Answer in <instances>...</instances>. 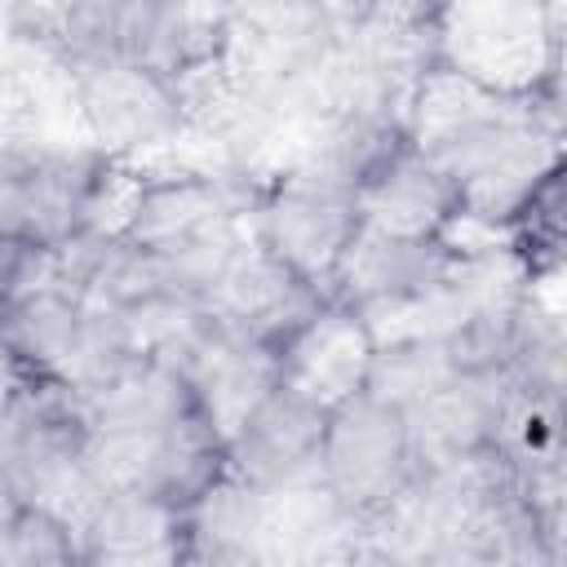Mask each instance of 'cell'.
<instances>
[{
  "mask_svg": "<svg viewBox=\"0 0 567 567\" xmlns=\"http://www.w3.org/2000/svg\"><path fill=\"white\" fill-rule=\"evenodd\" d=\"M359 221L408 239H456L461 195L447 168L403 128L350 173Z\"/></svg>",
  "mask_w": 567,
  "mask_h": 567,
  "instance_id": "7",
  "label": "cell"
},
{
  "mask_svg": "<svg viewBox=\"0 0 567 567\" xmlns=\"http://www.w3.org/2000/svg\"><path fill=\"white\" fill-rule=\"evenodd\" d=\"M80 523V549L84 567H146V563H190V527L186 509L142 492V487H102L84 505Z\"/></svg>",
  "mask_w": 567,
  "mask_h": 567,
  "instance_id": "13",
  "label": "cell"
},
{
  "mask_svg": "<svg viewBox=\"0 0 567 567\" xmlns=\"http://www.w3.org/2000/svg\"><path fill=\"white\" fill-rule=\"evenodd\" d=\"M439 62L492 93H563L558 0H439Z\"/></svg>",
  "mask_w": 567,
  "mask_h": 567,
  "instance_id": "4",
  "label": "cell"
},
{
  "mask_svg": "<svg viewBox=\"0 0 567 567\" xmlns=\"http://www.w3.org/2000/svg\"><path fill=\"white\" fill-rule=\"evenodd\" d=\"M425 465L408 412L381 390H359L328 408L315 461V487L350 532L390 518L421 483Z\"/></svg>",
  "mask_w": 567,
  "mask_h": 567,
  "instance_id": "2",
  "label": "cell"
},
{
  "mask_svg": "<svg viewBox=\"0 0 567 567\" xmlns=\"http://www.w3.org/2000/svg\"><path fill=\"white\" fill-rule=\"evenodd\" d=\"M354 230V190L337 168L310 159L279 168L270 177H252L248 239L266 248L279 266H288L301 284H310L319 297H328L332 270Z\"/></svg>",
  "mask_w": 567,
  "mask_h": 567,
  "instance_id": "5",
  "label": "cell"
},
{
  "mask_svg": "<svg viewBox=\"0 0 567 567\" xmlns=\"http://www.w3.org/2000/svg\"><path fill=\"white\" fill-rule=\"evenodd\" d=\"M182 377L195 394V408L221 430V439L239 425V416L279 381L275 346L226 332L208 323V332L195 341V350L182 359Z\"/></svg>",
  "mask_w": 567,
  "mask_h": 567,
  "instance_id": "14",
  "label": "cell"
},
{
  "mask_svg": "<svg viewBox=\"0 0 567 567\" xmlns=\"http://www.w3.org/2000/svg\"><path fill=\"white\" fill-rule=\"evenodd\" d=\"M377 350H381L377 323L363 310L323 297L275 341V363L284 385L332 408L372 385Z\"/></svg>",
  "mask_w": 567,
  "mask_h": 567,
  "instance_id": "9",
  "label": "cell"
},
{
  "mask_svg": "<svg viewBox=\"0 0 567 567\" xmlns=\"http://www.w3.org/2000/svg\"><path fill=\"white\" fill-rule=\"evenodd\" d=\"M461 239H408V235H385L359 221L354 239L346 244L328 297L363 310L377 328L425 301L439 279L452 266Z\"/></svg>",
  "mask_w": 567,
  "mask_h": 567,
  "instance_id": "10",
  "label": "cell"
},
{
  "mask_svg": "<svg viewBox=\"0 0 567 567\" xmlns=\"http://www.w3.org/2000/svg\"><path fill=\"white\" fill-rule=\"evenodd\" d=\"M315 301H323L310 284H301L288 266H279L248 235L226 252V261L199 288V306L208 323L226 332H244L257 341H279Z\"/></svg>",
  "mask_w": 567,
  "mask_h": 567,
  "instance_id": "12",
  "label": "cell"
},
{
  "mask_svg": "<svg viewBox=\"0 0 567 567\" xmlns=\"http://www.w3.org/2000/svg\"><path fill=\"white\" fill-rule=\"evenodd\" d=\"M66 75L89 142L124 164L142 151L177 142L190 128L195 115L190 84L151 62L124 53H93L71 62Z\"/></svg>",
  "mask_w": 567,
  "mask_h": 567,
  "instance_id": "6",
  "label": "cell"
},
{
  "mask_svg": "<svg viewBox=\"0 0 567 567\" xmlns=\"http://www.w3.org/2000/svg\"><path fill=\"white\" fill-rule=\"evenodd\" d=\"M0 567H84L80 523L22 496L0 536Z\"/></svg>",
  "mask_w": 567,
  "mask_h": 567,
  "instance_id": "17",
  "label": "cell"
},
{
  "mask_svg": "<svg viewBox=\"0 0 567 567\" xmlns=\"http://www.w3.org/2000/svg\"><path fill=\"white\" fill-rule=\"evenodd\" d=\"M124 159L80 146H0V239L27 252L66 248L106 226Z\"/></svg>",
  "mask_w": 567,
  "mask_h": 567,
  "instance_id": "3",
  "label": "cell"
},
{
  "mask_svg": "<svg viewBox=\"0 0 567 567\" xmlns=\"http://www.w3.org/2000/svg\"><path fill=\"white\" fill-rule=\"evenodd\" d=\"M248 195L252 182L213 168L142 173L124 190L120 221L111 230L159 257L173 279L199 297L208 275L248 235Z\"/></svg>",
  "mask_w": 567,
  "mask_h": 567,
  "instance_id": "1",
  "label": "cell"
},
{
  "mask_svg": "<svg viewBox=\"0 0 567 567\" xmlns=\"http://www.w3.org/2000/svg\"><path fill=\"white\" fill-rule=\"evenodd\" d=\"M106 53L151 62L186 84L221 71L235 53L213 0H97Z\"/></svg>",
  "mask_w": 567,
  "mask_h": 567,
  "instance_id": "8",
  "label": "cell"
},
{
  "mask_svg": "<svg viewBox=\"0 0 567 567\" xmlns=\"http://www.w3.org/2000/svg\"><path fill=\"white\" fill-rule=\"evenodd\" d=\"M323 421H328L323 403L275 381L226 434L230 474L270 496L310 487L323 443Z\"/></svg>",
  "mask_w": 567,
  "mask_h": 567,
  "instance_id": "11",
  "label": "cell"
},
{
  "mask_svg": "<svg viewBox=\"0 0 567 567\" xmlns=\"http://www.w3.org/2000/svg\"><path fill=\"white\" fill-rule=\"evenodd\" d=\"M230 44H248L275 75L323 71L332 62V0H213Z\"/></svg>",
  "mask_w": 567,
  "mask_h": 567,
  "instance_id": "15",
  "label": "cell"
},
{
  "mask_svg": "<svg viewBox=\"0 0 567 567\" xmlns=\"http://www.w3.org/2000/svg\"><path fill=\"white\" fill-rule=\"evenodd\" d=\"M496 239L514 252L523 275L545 288L563 275V164L549 168L527 199L509 213V221L496 230Z\"/></svg>",
  "mask_w": 567,
  "mask_h": 567,
  "instance_id": "16",
  "label": "cell"
}]
</instances>
